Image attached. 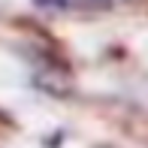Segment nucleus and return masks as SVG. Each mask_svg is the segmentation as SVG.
Instances as JSON below:
<instances>
[{"instance_id": "1", "label": "nucleus", "mask_w": 148, "mask_h": 148, "mask_svg": "<svg viewBox=\"0 0 148 148\" xmlns=\"http://www.w3.org/2000/svg\"><path fill=\"white\" fill-rule=\"evenodd\" d=\"M39 9H55V12H64V9H82L88 6L91 0H33Z\"/></svg>"}]
</instances>
